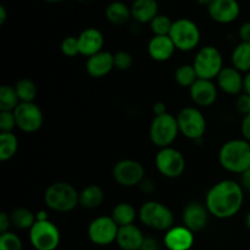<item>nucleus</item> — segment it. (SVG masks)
Here are the masks:
<instances>
[{"instance_id":"obj_1","label":"nucleus","mask_w":250,"mask_h":250,"mask_svg":"<svg viewBox=\"0 0 250 250\" xmlns=\"http://www.w3.org/2000/svg\"><path fill=\"white\" fill-rule=\"evenodd\" d=\"M243 202L244 189L241 183L233 180H224L212 186L207 193L205 207L210 215L224 220L238 214Z\"/></svg>"},{"instance_id":"obj_2","label":"nucleus","mask_w":250,"mask_h":250,"mask_svg":"<svg viewBox=\"0 0 250 250\" xmlns=\"http://www.w3.org/2000/svg\"><path fill=\"white\" fill-rule=\"evenodd\" d=\"M220 165L232 173H244L250 170V142L231 139L219 151Z\"/></svg>"},{"instance_id":"obj_3","label":"nucleus","mask_w":250,"mask_h":250,"mask_svg":"<svg viewBox=\"0 0 250 250\" xmlns=\"http://www.w3.org/2000/svg\"><path fill=\"white\" fill-rule=\"evenodd\" d=\"M44 203L56 212H70L80 204V193L67 182H55L44 192Z\"/></svg>"},{"instance_id":"obj_4","label":"nucleus","mask_w":250,"mask_h":250,"mask_svg":"<svg viewBox=\"0 0 250 250\" xmlns=\"http://www.w3.org/2000/svg\"><path fill=\"white\" fill-rule=\"evenodd\" d=\"M138 217L144 226L156 231H168L172 229L175 222V216L170 208L154 200H149L142 205Z\"/></svg>"},{"instance_id":"obj_5","label":"nucleus","mask_w":250,"mask_h":250,"mask_svg":"<svg viewBox=\"0 0 250 250\" xmlns=\"http://www.w3.org/2000/svg\"><path fill=\"white\" fill-rule=\"evenodd\" d=\"M193 66L198 78L212 81L224 68V59L216 46L207 45L197 51Z\"/></svg>"},{"instance_id":"obj_6","label":"nucleus","mask_w":250,"mask_h":250,"mask_svg":"<svg viewBox=\"0 0 250 250\" xmlns=\"http://www.w3.org/2000/svg\"><path fill=\"white\" fill-rule=\"evenodd\" d=\"M180 128H178L177 119L173 115L166 114L161 116H155L150 124L149 136L154 146L158 148H167L176 141Z\"/></svg>"},{"instance_id":"obj_7","label":"nucleus","mask_w":250,"mask_h":250,"mask_svg":"<svg viewBox=\"0 0 250 250\" xmlns=\"http://www.w3.org/2000/svg\"><path fill=\"white\" fill-rule=\"evenodd\" d=\"M176 49L181 51H192L200 42V29L194 21L189 19H178L173 21L170 31Z\"/></svg>"},{"instance_id":"obj_8","label":"nucleus","mask_w":250,"mask_h":250,"mask_svg":"<svg viewBox=\"0 0 250 250\" xmlns=\"http://www.w3.org/2000/svg\"><path fill=\"white\" fill-rule=\"evenodd\" d=\"M180 128L186 138L192 141H200L207 131V120L198 107L187 106L183 107L176 116Z\"/></svg>"},{"instance_id":"obj_9","label":"nucleus","mask_w":250,"mask_h":250,"mask_svg":"<svg viewBox=\"0 0 250 250\" xmlns=\"http://www.w3.org/2000/svg\"><path fill=\"white\" fill-rule=\"evenodd\" d=\"M60 241V229L50 220L36 221L29 229V242L36 250H56Z\"/></svg>"},{"instance_id":"obj_10","label":"nucleus","mask_w":250,"mask_h":250,"mask_svg":"<svg viewBox=\"0 0 250 250\" xmlns=\"http://www.w3.org/2000/svg\"><path fill=\"white\" fill-rule=\"evenodd\" d=\"M155 165L164 177L177 178L185 172L186 159L180 150L172 146H167L158 151Z\"/></svg>"},{"instance_id":"obj_11","label":"nucleus","mask_w":250,"mask_h":250,"mask_svg":"<svg viewBox=\"0 0 250 250\" xmlns=\"http://www.w3.org/2000/svg\"><path fill=\"white\" fill-rule=\"evenodd\" d=\"M112 177L117 185L122 187H136L146 177L144 167L139 161L133 159H124L115 164Z\"/></svg>"},{"instance_id":"obj_12","label":"nucleus","mask_w":250,"mask_h":250,"mask_svg":"<svg viewBox=\"0 0 250 250\" xmlns=\"http://www.w3.org/2000/svg\"><path fill=\"white\" fill-rule=\"evenodd\" d=\"M119 229L111 216H99L88 226V237L95 246H109L116 242Z\"/></svg>"},{"instance_id":"obj_13","label":"nucleus","mask_w":250,"mask_h":250,"mask_svg":"<svg viewBox=\"0 0 250 250\" xmlns=\"http://www.w3.org/2000/svg\"><path fill=\"white\" fill-rule=\"evenodd\" d=\"M16 126L26 133H34L43 125V112L34 103H20L14 110Z\"/></svg>"},{"instance_id":"obj_14","label":"nucleus","mask_w":250,"mask_h":250,"mask_svg":"<svg viewBox=\"0 0 250 250\" xmlns=\"http://www.w3.org/2000/svg\"><path fill=\"white\" fill-rule=\"evenodd\" d=\"M209 215L210 212L204 204L199 202L189 203L186 205L182 212L183 226L190 229L193 233L203 231L209 222Z\"/></svg>"},{"instance_id":"obj_15","label":"nucleus","mask_w":250,"mask_h":250,"mask_svg":"<svg viewBox=\"0 0 250 250\" xmlns=\"http://www.w3.org/2000/svg\"><path fill=\"white\" fill-rule=\"evenodd\" d=\"M208 12L215 22L226 24L238 19L241 6L237 0H214L208 6Z\"/></svg>"},{"instance_id":"obj_16","label":"nucleus","mask_w":250,"mask_h":250,"mask_svg":"<svg viewBox=\"0 0 250 250\" xmlns=\"http://www.w3.org/2000/svg\"><path fill=\"white\" fill-rule=\"evenodd\" d=\"M189 95L198 106H211L217 99V87L212 81L198 78L197 82L189 88Z\"/></svg>"},{"instance_id":"obj_17","label":"nucleus","mask_w":250,"mask_h":250,"mask_svg":"<svg viewBox=\"0 0 250 250\" xmlns=\"http://www.w3.org/2000/svg\"><path fill=\"white\" fill-rule=\"evenodd\" d=\"M216 81L217 87L229 95H239L244 89V77L233 66H225Z\"/></svg>"},{"instance_id":"obj_18","label":"nucleus","mask_w":250,"mask_h":250,"mask_svg":"<svg viewBox=\"0 0 250 250\" xmlns=\"http://www.w3.org/2000/svg\"><path fill=\"white\" fill-rule=\"evenodd\" d=\"M166 250H190L194 244V233L186 226H173L164 237Z\"/></svg>"},{"instance_id":"obj_19","label":"nucleus","mask_w":250,"mask_h":250,"mask_svg":"<svg viewBox=\"0 0 250 250\" xmlns=\"http://www.w3.org/2000/svg\"><path fill=\"white\" fill-rule=\"evenodd\" d=\"M78 45H80V54L90 58L95 54L100 53L104 46V36L102 32L94 27L85 28L80 33Z\"/></svg>"},{"instance_id":"obj_20","label":"nucleus","mask_w":250,"mask_h":250,"mask_svg":"<svg viewBox=\"0 0 250 250\" xmlns=\"http://www.w3.org/2000/svg\"><path fill=\"white\" fill-rule=\"evenodd\" d=\"M112 68H115L114 62V54L110 51L102 50L100 53L88 58L85 62V70L88 75L94 78L105 77L111 72Z\"/></svg>"},{"instance_id":"obj_21","label":"nucleus","mask_w":250,"mask_h":250,"mask_svg":"<svg viewBox=\"0 0 250 250\" xmlns=\"http://www.w3.org/2000/svg\"><path fill=\"white\" fill-rule=\"evenodd\" d=\"M176 46L170 36H153L148 43V54L154 61L164 62L172 58Z\"/></svg>"},{"instance_id":"obj_22","label":"nucleus","mask_w":250,"mask_h":250,"mask_svg":"<svg viewBox=\"0 0 250 250\" xmlns=\"http://www.w3.org/2000/svg\"><path fill=\"white\" fill-rule=\"evenodd\" d=\"M146 236L136 225H128L119 229L116 243L122 250H139Z\"/></svg>"},{"instance_id":"obj_23","label":"nucleus","mask_w":250,"mask_h":250,"mask_svg":"<svg viewBox=\"0 0 250 250\" xmlns=\"http://www.w3.org/2000/svg\"><path fill=\"white\" fill-rule=\"evenodd\" d=\"M132 19L139 23H150L159 15L156 0H134L131 5Z\"/></svg>"},{"instance_id":"obj_24","label":"nucleus","mask_w":250,"mask_h":250,"mask_svg":"<svg viewBox=\"0 0 250 250\" xmlns=\"http://www.w3.org/2000/svg\"><path fill=\"white\" fill-rule=\"evenodd\" d=\"M105 17L107 21L116 26H122L126 24L132 17L131 7L127 6L124 1H112L105 9Z\"/></svg>"},{"instance_id":"obj_25","label":"nucleus","mask_w":250,"mask_h":250,"mask_svg":"<svg viewBox=\"0 0 250 250\" xmlns=\"http://www.w3.org/2000/svg\"><path fill=\"white\" fill-rule=\"evenodd\" d=\"M104 202V190L98 185H89L80 192V205L84 209H97Z\"/></svg>"},{"instance_id":"obj_26","label":"nucleus","mask_w":250,"mask_h":250,"mask_svg":"<svg viewBox=\"0 0 250 250\" xmlns=\"http://www.w3.org/2000/svg\"><path fill=\"white\" fill-rule=\"evenodd\" d=\"M232 66L241 72H250V42H241L231 56Z\"/></svg>"},{"instance_id":"obj_27","label":"nucleus","mask_w":250,"mask_h":250,"mask_svg":"<svg viewBox=\"0 0 250 250\" xmlns=\"http://www.w3.org/2000/svg\"><path fill=\"white\" fill-rule=\"evenodd\" d=\"M137 215L138 214L133 205H131L129 203H120L112 209L111 217L116 222L117 226L122 227L133 225L137 219Z\"/></svg>"},{"instance_id":"obj_28","label":"nucleus","mask_w":250,"mask_h":250,"mask_svg":"<svg viewBox=\"0 0 250 250\" xmlns=\"http://www.w3.org/2000/svg\"><path fill=\"white\" fill-rule=\"evenodd\" d=\"M11 225L17 229H31L36 224V214L27 208H16L10 214Z\"/></svg>"},{"instance_id":"obj_29","label":"nucleus","mask_w":250,"mask_h":250,"mask_svg":"<svg viewBox=\"0 0 250 250\" xmlns=\"http://www.w3.org/2000/svg\"><path fill=\"white\" fill-rule=\"evenodd\" d=\"M19 149V139L12 132L0 133V160L7 161L15 156Z\"/></svg>"},{"instance_id":"obj_30","label":"nucleus","mask_w":250,"mask_h":250,"mask_svg":"<svg viewBox=\"0 0 250 250\" xmlns=\"http://www.w3.org/2000/svg\"><path fill=\"white\" fill-rule=\"evenodd\" d=\"M15 90H16L19 99L21 103H34V99L37 97V89L36 83L28 78H23L20 80L19 82L15 84Z\"/></svg>"},{"instance_id":"obj_31","label":"nucleus","mask_w":250,"mask_h":250,"mask_svg":"<svg viewBox=\"0 0 250 250\" xmlns=\"http://www.w3.org/2000/svg\"><path fill=\"white\" fill-rule=\"evenodd\" d=\"M198 80V75L195 72V68L193 65L178 66L177 70L175 71V81L178 85L183 88H190Z\"/></svg>"},{"instance_id":"obj_32","label":"nucleus","mask_w":250,"mask_h":250,"mask_svg":"<svg viewBox=\"0 0 250 250\" xmlns=\"http://www.w3.org/2000/svg\"><path fill=\"white\" fill-rule=\"evenodd\" d=\"M19 95L15 87L1 85L0 88V111H14L20 104Z\"/></svg>"},{"instance_id":"obj_33","label":"nucleus","mask_w":250,"mask_h":250,"mask_svg":"<svg viewBox=\"0 0 250 250\" xmlns=\"http://www.w3.org/2000/svg\"><path fill=\"white\" fill-rule=\"evenodd\" d=\"M172 23L173 21H171L170 17L159 14L149 24L154 36H168L172 28Z\"/></svg>"},{"instance_id":"obj_34","label":"nucleus","mask_w":250,"mask_h":250,"mask_svg":"<svg viewBox=\"0 0 250 250\" xmlns=\"http://www.w3.org/2000/svg\"><path fill=\"white\" fill-rule=\"evenodd\" d=\"M22 241L16 233L5 232L0 234V250H22Z\"/></svg>"},{"instance_id":"obj_35","label":"nucleus","mask_w":250,"mask_h":250,"mask_svg":"<svg viewBox=\"0 0 250 250\" xmlns=\"http://www.w3.org/2000/svg\"><path fill=\"white\" fill-rule=\"evenodd\" d=\"M114 62L115 68L120 71H127L133 65V56L128 51L119 50L114 54Z\"/></svg>"},{"instance_id":"obj_36","label":"nucleus","mask_w":250,"mask_h":250,"mask_svg":"<svg viewBox=\"0 0 250 250\" xmlns=\"http://www.w3.org/2000/svg\"><path fill=\"white\" fill-rule=\"evenodd\" d=\"M61 51L63 55L68 56V58H75L80 54V45H78V38L77 37H66L62 42H61Z\"/></svg>"},{"instance_id":"obj_37","label":"nucleus","mask_w":250,"mask_h":250,"mask_svg":"<svg viewBox=\"0 0 250 250\" xmlns=\"http://www.w3.org/2000/svg\"><path fill=\"white\" fill-rule=\"evenodd\" d=\"M16 126L14 111H0V131L12 132Z\"/></svg>"},{"instance_id":"obj_38","label":"nucleus","mask_w":250,"mask_h":250,"mask_svg":"<svg viewBox=\"0 0 250 250\" xmlns=\"http://www.w3.org/2000/svg\"><path fill=\"white\" fill-rule=\"evenodd\" d=\"M236 107L244 116L250 114V94H247V93L239 94L236 100Z\"/></svg>"},{"instance_id":"obj_39","label":"nucleus","mask_w":250,"mask_h":250,"mask_svg":"<svg viewBox=\"0 0 250 250\" xmlns=\"http://www.w3.org/2000/svg\"><path fill=\"white\" fill-rule=\"evenodd\" d=\"M138 188L142 193H144V194H153L156 189V186L155 182H154L151 178L144 177L143 181L138 185Z\"/></svg>"},{"instance_id":"obj_40","label":"nucleus","mask_w":250,"mask_h":250,"mask_svg":"<svg viewBox=\"0 0 250 250\" xmlns=\"http://www.w3.org/2000/svg\"><path fill=\"white\" fill-rule=\"evenodd\" d=\"M10 226L11 225V219H10V215L6 214L5 211H2L0 214V233H5V232H9Z\"/></svg>"},{"instance_id":"obj_41","label":"nucleus","mask_w":250,"mask_h":250,"mask_svg":"<svg viewBox=\"0 0 250 250\" xmlns=\"http://www.w3.org/2000/svg\"><path fill=\"white\" fill-rule=\"evenodd\" d=\"M139 250H160L159 243L154 237H146Z\"/></svg>"},{"instance_id":"obj_42","label":"nucleus","mask_w":250,"mask_h":250,"mask_svg":"<svg viewBox=\"0 0 250 250\" xmlns=\"http://www.w3.org/2000/svg\"><path fill=\"white\" fill-rule=\"evenodd\" d=\"M238 36L241 38V42H250V21H247L241 24Z\"/></svg>"},{"instance_id":"obj_43","label":"nucleus","mask_w":250,"mask_h":250,"mask_svg":"<svg viewBox=\"0 0 250 250\" xmlns=\"http://www.w3.org/2000/svg\"><path fill=\"white\" fill-rule=\"evenodd\" d=\"M241 131H242V134H243L244 139L250 142V114L246 115V116L243 117V121H242V126H241Z\"/></svg>"},{"instance_id":"obj_44","label":"nucleus","mask_w":250,"mask_h":250,"mask_svg":"<svg viewBox=\"0 0 250 250\" xmlns=\"http://www.w3.org/2000/svg\"><path fill=\"white\" fill-rule=\"evenodd\" d=\"M153 112L155 116H161V115L166 114V112H167V109H166L165 103L156 102L155 104L153 105Z\"/></svg>"},{"instance_id":"obj_45","label":"nucleus","mask_w":250,"mask_h":250,"mask_svg":"<svg viewBox=\"0 0 250 250\" xmlns=\"http://www.w3.org/2000/svg\"><path fill=\"white\" fill-rule=\"evenodd\" d=\"M241 186L243 187V189L250 192V170L241 175Z\"/></svg>"},{"instance_id":"obj_46","label":"nucleus","mask_w":250,"mask_h":250,"mask_svg":"<svg viewBox=\"0 0 250 250\" xmlns=\"http://www.w3.org/2000/svg\"><path fill=\"white\" fill-rule=\"evenodd\" d=\"M36 220L37 221H48L49 216H48V214H46V211L41 210V211H38L36 214Z\"/></svg>"},{"instance_id":"obj_47","label":"nucleus","mask_w":250,"mask_h":250,"mask_svg":"<svg viewBox=\"0 0 250 250\" xmlns=\"http://www.w3.org/2000/svg\"><path fill=\"white\" fill-rule=\"evenodd\" d=\"M7 12L6 9H5L4 5H0V24H4L5 21H6Z\"/></svg>"},{"instance_id":"obj_48","label":"nucleus","mask_w":250,"mask_h":250,"mask_svg":"<svg viewBox=\"0 0 250 250\" xmlns=\"http://www.w3.org/2000/svg\"><path fill=\"white\" fill-rule=\"evenodd\" d=\"M244 93L250 94V72H248L244 77Z\"/></svg>"},{"instance_id":"obj_49","label":"nucleus","mask_w":250,"mask_h":250,"mask_svg":"<svg viewBox=\"0 0 250 250\" xmlns=\"http://www.w3.org/2000/svg\"><path fill=\"white\" fill-rule=\"evenodd\" d=\"M199 5H203V6H209L214 0H195Z\"/></svg>"},{"instance_id":"obj_50","label":"nucleus","mask_w":250,"mask_h":250,"mask_svg":"<svg viewBox=\"0 0 250 250\" xmlns=\"http://www.w3.org/2000/svg\"><path fill=\"white\" fill-rule=\"evenodd\" d=\"M44 1L49 2V4H56V2H61V1H65V0H44Z\"/></svg>"},{"instance_id":"obj_51","label":"nucleus","mask_w":250,"mask_h":250,"mask_svg":"<svg viewBox=\"0 0 250 250\" xmlns=\"http://www.w3.org/2000/svg\"><path fill=\"white\" fill-rule=\"evenodd\" d=\"M246 224H247V227H248V229H250V211H249V214L247 215V219H246Z\"/></svg>"},{"instance_id":"obj_52","label":"nucleus","mask_w":250,"mask_h":250,"mask_svg":"<svg viewBox=\"0 0 250 250\" xmlns=\"http://www.w3.org/2000/svg\"><path fill=\"white\" fill-rule=\"evenodd\" d=\"M77 1H87V0H77Z\"/></svg>"},{"instance_id":"obj_53","label":"nucleus","mask_w":250,"mask_h":250,"mask_svg":"<svg viewBox=\"0 0 250 250\" xmlns=\"http://www.w3.org/2000/svg\"><path fill=\"white\" fill-rule=\"evenodd\" d=\"M160 250H161V249H160Z\"/></svg>"}]
</instances>
